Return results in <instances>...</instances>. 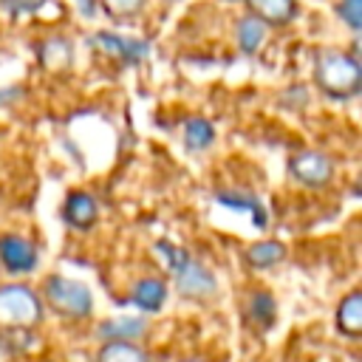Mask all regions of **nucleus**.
Instances as JSON below:
<instances>
[{"instance_id": "6e6552de", "label": "nucleus", "mask_w": 362, "mask_h": 362, "mask_svg": "<svg viewBox=\"0 0 362 362\" xmlns=\"http://www.w3.org/2000/svg\"><path fill=\"white\" fill-rule=\"evenodd\" d=\"M175 274H178V288H181V294H187V297H206V294L215 291L212 274H209L206 269L189 263V260H187V263L181 266V272H175Z\"/></svg>"}, {"instance_id": "0eeeda50", "label": "nucleus", "mask_w": 362, "mask_h": 362, "mask_svg": "<svg viewBox=\"0 0 362 362\" xmlns=\"http://www.w3.org/2000/svg\"><path fill=\"white\" fill-rule=\"evenodd\" d=\"M0 260L11 272H31L34 263H37V255H34V249H31L28 240L14 238V235H6V238H0Z\"/></svg>"}, {"instance_id": "aec40b11", "label": "nucleus", "mask_w": 362, "mask_h": 362, "mask_svg": "<svg viewBox=\"0 0 362 362\" xmlns=\"http://www.w3.org/2000/svg\"><path fill=\"white\" fill-rule=\"evenodd\" d=\"M102 362H144V356H141V351H136L133 345L113 342V345L102 354Z\"/></svg>"}, {"instance_id": "f8f14e48", "label": "nucleus", "mask_w": 362, "mask_h": 362, "mask_svg": "<svg viewBox=\"0 0 362 362\" xmlns=\"http://www.w3.org/2000/svg\"><path fill=\"white\" fill-rule=\"evenodd\" d=\"M48 6H57V0H0V11L8 20H42Z\"/></svg>"}, {"instance_id": "9b49d317", "label": "nucleus", "mask_w": 362, "mask_h": 362, "mask_svg": "<svg viewBox=\"0 0 362 362\" xmlns=\"http://www.w3.org/2000/svg\"><path fill=\"white\" fill-rule=\"evenodd\" d=\"M93 218H96V201L90 195H85V192L68 195V201H65V221L71 226L85 229V226H90Z\"/></svg>"}, {"instance_id": "412c9836", "label": "nucleus", "mask_w": 362, "mask_h": 362, "mask_svg": "<svg viewBox=\"0 0 362 362\" xmlns=\"http://www.w3.org/2000/svg\"><path fill=\"white\" fill-rule=\"evenodd\" d=\"M249 314H252L257 322L272 325V322H274V303H272V297H266V294H255L252 303H249Z\"/></svg>"}, {"instance_id": "f3484780", "label": "nucleus", "mask_w": 362, "mask_h": 362, "mask_svg": "<svg viewBox=\"0 0 362 362\" xmlns=\"http://www.w3.org/2000/svg\"><path fill=\"white\" fill-rule=\"evenodd\" d=\"M337 325H339V331H345L348 337H356V331H359V297L356 294H351L342 305H339V311H337Z\"/></svg>"}, {"instance_id": "5701e85b", "label": "nucleus", "mask_w": 362, "mask_h": 362, "mask_svg": "<svg viewBox=\"0 0 362 362\" xmlns=\"http://www.w3.org/2000/svg\"><path fill=\"white\" fill-rule=\"evenodd\" d=\"M74 8H76V14H82V17H93L96 11H99V6H96V0H68Z\"/></svg>"}, {"instance_id": "9d476101", "label": "nucleus", "mask_w": 362, "mask_h": 362, "mask_svg": "<svg viewBox=\"0 0 362 362\" xmlns=\"http://www.w3.org/2000/svg\"><path fill=\"white\" fill-rule=\"evenodd\" d=\"M71 57H74V48H71V40L68 37H45L40 42V59L51 71L68 68L71 65Z\"/></svg>"}, {"instance_id": "2eb2a0df", "label": "nucleus", "mask_w": 362, "mask_h": 362, "mask_svg": "<svg viewBox=\"0 0 362 362\" xmlns=\"http://www.w3.org/2000/svg\"><path fill=\"white\" fill-rule=\"evenodd\" d=\"M212 139H215V130H212V124L206 119H189L187 122V127H184V144L189 150H204V147L212 144Z\"/></svg>"}, {"instance_id": "7ed1b4c3", "label": "nucleus", "mask_w": 362, "mask_h": 362, "mask_svg": "<svg viewBox=\"0 0 362 362\" xmlns=\"http://www.w3.org/2000/svg\"><path fill=\"white\" fill-rule=\"evenodd\" d=\"M48 300L62 311V314H74V317H85L90 311V291L76 283V280H65V277H51L48 280Z\"/></svg>"}, {"instance_id": "ddd939ff", "label": "nucleus", "mask_w": 362, "mask_h": 362, "mask_svg": "<svg viewBox=\"0 0 362 362\" xmlns=\"http://www.w3.org/2000/svg\"><path fill=\"white\" fill-rule=\"evenodd\" d=\"M164 294H167L164 283H158V280H141L136 286V291H133V303L139 308H144V311H156V308H161Z\"/></svg>"}, {"instance_id": "1a4fd4ad", "label": "nucleus", "mask_w": 362, "mask_h": 362, "mask_svg": "<svg viewBox=\"0 0 362 362\" xmlns=\"http://www.w3.org/2000/svg\"><path fill=\"white\" fill-rule=\"evenodd\" d=\"M291 173L305 184H322L331 175V164L320 153H303L291 161Z\"/></svg>"}, {"instance_id": "39448f33", "label": "nucleus", "mask_w": 362, "mask_h": 362, "mask_svg": "<svg viewBox=\"0 0 362 362\" xmlns=\"http://www.w3.org/2000/svg\"><path fill=\"white\" fill-rule=\"evenodd\" d=\"M243 3H246V11L255 14L257 20H263L269 28H283V25L294 23L300 14L297 0H243Z\"/></svg>"}, {"instance_id": "f03ea898", "label": "nucleus", "mask_w": 362, "mask_h": 362, "mask_svg": "<svg viewBox=\"0 0 362 362\" xmlns=\"http://www.w3.org/2000/svg\"><path fill=\"white\" fill-rule=\"evenodd\" d=\"M90 45L96 51H102L105 57L110 59H119V62H141L147 54H150V45L141 40V37H133V34H122V31H96L90 37Z\"/></svg>"}, {"instance_id": "4be33fe9", "label": "nucleus", "mask_w": 362, "mask_h": 362, "mask_svg": "<svg viewBox=\"0 0 362 362\" xmlns=\"http://www.w3.org/2000/svg\"><path fill=\"white\" fill-rule=\"evenodd\" d=\"M221 201H223V206H238V209H246V212H252L255 223H257V226H263L266 215H263V209H260V204H257V201H252V198H238V195H232V192L221 195Z\"/></svg>"}, {"instance_id": "20e7f679", "label": "nucleus", "mask_w": 362, "mask_h": 362, "mask_svg": "<svg viewBox=\"0 0 362 362\" xmlns=\"http://www.w3.org/2000/svg\"><path fill=\"white\" fill-rule=\"evenodd\" d=\"M37 314H40V305L28 288H23V286L0 288V320L3 322L23 325V322H34Z\"/></svg>"}, {"instance_id": "4468645a", "label": "nucleus", "mask_w": 362, "mask_h": 362, "mask_svg": "<svg viewBox=\"0 0 362 362\" xmlns=\"http://www.w3.org/2000/svg\"><path fill=\"white\" fill-rule=\"evenodd\" d=\"M150 0H96V6L113 20H133L147 8Z\"/></svg>"}, {"instance_id": "a211bd4d", "label": "nucleus", "mask_w": 362, "mask_h": 362, "mask_svg": "<svg viewBox=\"0 0 362 362\" xmlns=\"http://www.w3.org/2000/svg\"><path fill=\"white\" fill-rule=\"evenodd\" d=\"M334 11H337L339 23H345L354 34H359V28H362V0H337Z\"/></svg>"}, {"instance_id": "dca6fc26", "label": "nucleus", "mask_w": 362, "mask_h": 362, "mask_svg": "<svg viewBox=\"0 0 362 362\" xmlns=\"http://www.w3.org/2000/svg\"><path fill=\"white\" fill-rule=\"evenodd\" d=\"M144 331V320L139 317H130V320H110L102 325V337L107 339H136L139 334Z\"/></svg>"}, {"instance_id": "6ab92c4d", "label": "nucleus", "mask_w": 362, "mask_h": 362, "mask_svg": "<svg viewBox=\"0 0 362 362\" xmlns=\"http://www.w3.org/2000/svg\"><path fill=\"white\" fill-rule=\"evenodd\" d=\"M283 257V246L280 243H257V246H252L249 252H246V260L249 263H255V266H272V263H277Z\"/></svg>"}, {"instance_id": "423d86ee", "label": "nucleus", "mask_w": 362, "mask_h": 362, "mask_svg": "<svg viewBox=\"0 0 362 362\" xmlns=\"http://www.w3.org/2000/svg\"><path fill=\"white\" fill-rule=\"evenodd\" d=\"M269 31H272V28H269L263 20H257L255 14L243 11V14L235 20V45L240 48V54L255 57V54L266 45Z\"/></svg>"}, {"instance_id": "f257e3e1", "label": "nucleus", "mask_w": 362, "mask_h": 362, "mask_svg": "<svg viewBox=\"0 0 362 362\" xmlns=\"http://www.w3.org/2000/svg\"><path fill=\"white\" fill-rule=\"evenodd\" d=\"M314 79L328 96H354L362 82L359 59L342 48H322L314 59Z\"/></svg>"}]
</instances>
